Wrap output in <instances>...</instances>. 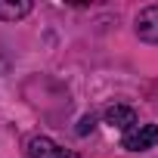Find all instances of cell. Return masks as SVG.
I'll return each instance as SVG.
<instances>
[{
	"label": "cell",
	"instance_id": "1",
	"mask_svg": "<svg viewBox=\"0 0 158 158\" xmlns=\"http://www.w3.org/2000/svg\"><path fill=\"white\" fill-rule=\"evenodd\" d=\"M152 146H158V124H139L124 133V149L130 152H146Z\"/></svg>",
	"mask_w": 158,
	"mask_h": 158
},
{
	"label": "cell",
	"instance_id": "2",
	"mask_svg": "<svg viewBox=\"0 0 158 158\" xmlns=\"http://www.w3.org/2000/svg\"><path fill=\"white\" fill-rule=\"evenodd\" d=\"M136 34L146 44H158V3L139 10V16H136Z\"/></svg>",
	"mask_w": 158,
	"mask_h": 158
},
{
	"label": "cell",
	"instance_id": "3",
	"mask_svg": "<svg viewBox=\"0 0 158 158\" xmlns=\"http://www.w3.org/2000/svg\"><path fill=\"white\" fill-rule=\"evenodd\" d=\"M28 158H77V155L59 149L50 136H34V139L28 143Z\"/></svg>",
	"mask_w": 158,
	"mask_h": 158
},
{
	"label": "cell",
	"instance_id": "4",
	"mask_svg": "<svg viewBox=\"0 0 158 158\" xmlns=\"http://www.w3.org/2000/svg\"><path fill=\"white\" fill-rule=\"evenodd\" d=\"M106 124H112L118 130H130L136 124V112L130 106H109L106 109Z\"/></svg>",
	"mask_w": 158,
	"mask_h": 158
},
{
	"label": "cell",
	"instance_id": "5",
	"mask_svg": "<svg viewBox=\"0 0 158 158\" xmlns=\"http://www.w3.org/2000/svg\"><path fill=\"white\" fill-rule=\"evenodd\" d=\"M31 13V0H0V22H19Z\"/></svg>",
	"mask_w": 158,
	"mask_h": 158
},
{
	"label": "cell",
	"instance_id": "6",
	"mask_svg": "<svg viewBox=\"0 0 158 158\" xmlns=\"http://www.w3.org/2000/svg\"><path fill=\"white\" fill-rule=\"evenodd\" d=\"M93 127H96V118H93V115H84V118H81V124H77V136H87Z\"/></svg>",
	"mask_w": 158,
	"mask_h": 158
}]
</instances>
